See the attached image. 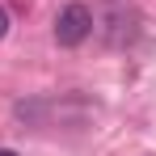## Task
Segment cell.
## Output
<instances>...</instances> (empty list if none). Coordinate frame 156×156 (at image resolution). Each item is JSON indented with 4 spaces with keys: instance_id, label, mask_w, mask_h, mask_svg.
<instances>
[{
    "instance_id": "3",
    "label": "cell",
    "mask_w": 156,
    "mask_h": 156,
    "mask_svg": "<svg viewBox=\"0 0 156 156\" xmlns=\"http://www.w3.org/2000/svg\"><path fill=\"white\" fill-rule=\"evenodd\" d=\"M0 156H17V152H9V148H0Z\"/></svg>"
},
{
    "instance_id": "1",
    "label": "cell",
    "mask_w": 156,
    "mask_h": 156,
    "mask_svg": "<svg viewBox=\"0 0 156 156\" xmlns=\"http://www.w3.org/2000/svg\"><path fill=\"white\" fill-rule=\"evenodd\" d=\"M89 34H93V13H89V4H80V0L63 4L59 17H55V42H59V47H80Z\"/></svg>"
},
{
    "instance_id": "2",
    "label": "cell",
    "mask_w": 156,
    "mask_h": 156,
    "mask_svg": "<svg viewBox=\"0 0 156 156\" xmlns=\"http://www.w3.org/2000/svg\"><path fill=\"white\" fill-rule=\"evenodd\" d=\"M4 34H9V9L0 4V38H4Z\"/></svg>"
}]
</instances>
